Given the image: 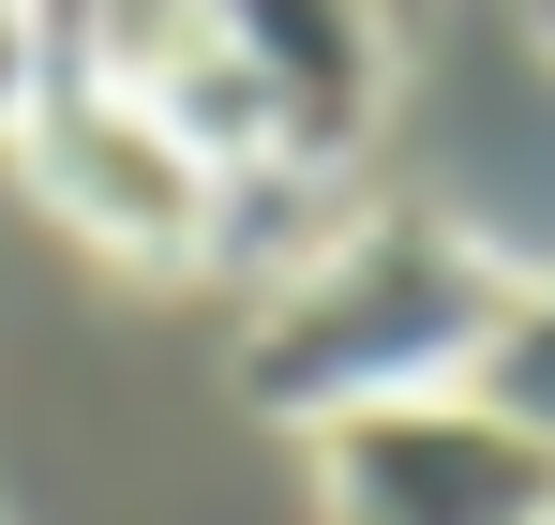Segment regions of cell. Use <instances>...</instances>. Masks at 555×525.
Returning <instances> with one entry per match:
<instances>
[{"label": "cell", "instance_id": "6da1fadb", "mask_svg": "<svg viewBox=\"0 0 555 525\" xmlns=\"http://www.w3.org/2000/svg\"><path fill=\"white\" fill-rule=\"evenodd\" d=\"M511 316V256H480L451 210H346L315 256L285 270L241 331V390L331 436L361 406H421V390H465L480 331Z\"/></svg>", "mask_w": 555, "mask_h": 525}, {"label": "cell", "instance_id": "7a4b0ae2", "mask_svg": "<svg viewBox=\"0 0 555 525\" xmlns=\"http://www.w3.org/2000/svg\"><path fill=\"white\" fill-rule=\"evenodd\" d=\"M15 166H30V195H46L91 256H120V270H195L210 256V210H225V180L195 166L135 90H105L91 61L61 46V15H46V90H30Z\"/></svg>", "mask_w": 555, "mask_h": 525}, {"label": "cell", "instance_id": "3957f363", "mask_svg": "<svg viewBox=\"0 0 555 525\" xmlns=\"http://www.w3.org/2000/svg\"><path fill=\"white\" fill-rule=\"evenodd\" d=\"M315 511L331 525H555V450H526L495 406L421 390L315 436Z\"/></svg>", "mask_w": 555, "mask_h": 525}, {"label": "cell", "instance_id": "277c9868", "mask_svg": "<svg viewBox=\"0 0 555 525\" xmlns=\"http://www.w3.org/2000/svg\"><path fill=\"white\" fill-rule=\"evenodd\" d=\"M225 61H241V90H256V136H271V166L346 180V151H361V120H375V90H390V46H375L361 15L241 0V15H225Z\"/></svg>", "mask_w": 555, "mask_h": 525}, {"label": "cell", "instance_id": "5b68a950", "mask_svg": "<svg viewBox=\"0 0 555 525\" xmlns=\"http://www.w3.org/2000/svg\"><path fill=\"white\" fill-rule=\"evenodd\" d=\"M465 406H495L526 450H555V270H511V316L465 360Z\"/></svg>", "mask_w": 555, "mask_h": 525}, {"label": "cell", "instance_id": "8992f818", "mask_svg": "<svg viewBox=\"0 0 555 525\" xmlns=\"http://www.w3.org/2000/svg\"><path fill=\"white\" fill-rule=\"evenodd\" d=\"M30 90H46V15H0V151L30 136Z\"/></svg>", "mask_w": 555, "mask_h": 525}]
</instances>
